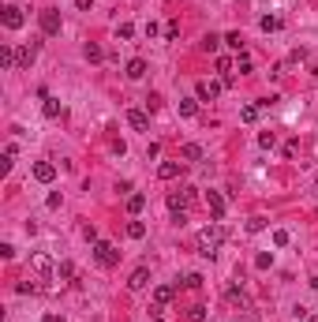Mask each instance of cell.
<instances>
[{"label": "cell", "mask_w": 318, "mask_h": 322, "mask_svg": "<svg viewBox=\"0 0 318 322\" xmlns=\"http://www.w3.org/2000/svg\"><path fill=\"white\" fill-rule=\"evenodd\" d=\"M221 244H225V229L214 221V225H206V229L198 232V255L202 259H214V255L221 251Z\"/></svg>", "instance_id": "6da1fadb"}, {"label": "cell", "mask_w": 318, "mask_h": 322, "mask_svg": "<svg viewBox=\"0 0 318 322\" xmlns=\"http://www.w3.org/2000/svg\"><path fill=\"white\" fill-rule=\"evenodd\" d=\"M94 259H98L101 266L109 270V266H116V262H120V251L112 248V244H105V240H98V244H94Z\"/></svg>", "instance_id": "7a4b0ae2"}, {"label": "cell", "mask_w": 318, "mask_h": 322, "mask_svg": "<svg viewBox=\"0 0 318 322\" xmlns=\"http://www.w3.org/2000/svg\"><path fill=\"white\" fill-rule=\"evenodd\" d=\"M37 23H42V34H45V37L60 34V12H56V8H45V12L37 15Z\"/></svg>", "instance_id": "3957f363"}, {"label": "cell", "mask_w": 318, "mask_h": 322, "mask_svg": "<svg viewBox=\"0 0 318 322\" xmlns=\"http://www.w3.org/2000/svg\"><path fill=\"white\" fill-rule=\"evenodd\" d=\"M0 23H4V26H8V30H19V26H23V23H26V15H23V12H19V8H15V4H4V8H0Z\"/></svg>", "instance_id": "277c9868"}, {"label": "cell", "mask_w": 318, "mask_h": 322, "mask_svg": "<svg viewBox=\"0 0 318 322\" xmlns=\"http://www.w3.org/2000/svg\"><path fill=\"white\" fill-rule=\"evenodd\" d=\"M37 53H42V42H26L23 49H19V71L30 68V64L37 60Z\"/></svg>", "instance_id": "5b68a950"}, {"label": "cell", "mask_w": 318, "mask_h": 322, "mask_svg": "<svg viewBox=\"0 0 318 322\" xmlns=\"http://www.w3.org/2000/svg\"><path fill=\"white\" fill-rule=\"evenodd\" d=\"M53 176H56L53 161H34V180H37V184H53Z\"/></svg>", "instance_id": "8992f818"}, {"label": "cell", "mask_w": 318, "mask_h": 322, "mask_svg": "<svg viewBox=\"0 0 318 322\" xmlns=\"http://www.w3.org/2000/svg\"><path fill=\"white\" fill-rule=\"evenodd\" d=\"M30 266H34V273H42V277H49V273L56 270V266H53V259H49V255H42V251H37L34 259H30Z\"/></svg>", "instance_id": "52a82bcc"}, {"label": "cell", "mask_w": 318, "mask_h": 322, "mask_svg": "<svg viewBox=\"0 0 318 322\" xmlns=\"http://www.w3.org/2000/svg\"><path fill=\"white\" fill-rule=\"evenodd\" d=\"M146 285H150V270H146V266H139V270H135L131 277H128V289H131V292H139V289H146Z\"/></svg>", "instance_id": "ba28073f"}, {"label": "cell", "mask_w": 318, "mask_h": 322, "mask_svg": "<svg viewBox=\"0 0 318 322\" xmlns=\"http://www.w3.org/2000/svg\"><path fill=\"white\" fill-rule=\"evenodd\" d=\"M128 124L135 128V131H150V116L142 109H128Z\"/></svg>", "instance_id": "9c48e42d"}, {"label": "cell", "mask_w": 318, "mask_h": 322, "mask_svg": "<svg viewBox=\"0 0 318 322\" xmlns=\"http://www.w3.org/2000/svg\"><path fill=\"white\" fill-rule=\"evenodd\" d=\"M206 206H210V214H214V221L225 217V198H221L217 191H206Z\"/></svg>", "instance_id": "30bf717a"}, {"label": "cell", "mask_w": 318, "mask_h": 322, "mask_svg": "<svg viewBox=\"0 0 318 322\" xmlns=\"http://www.w3.org/2000/svg\"><path fill=\"white\" fill-rule=\"evenodd\" d=\"M180 169H184V161H165V165H157V176L161 180H176Z\"/></svg>", "instance_id": "8fae6325"}, {"label": "cell", "mask_w": 318, "mask_h": 322, "mask_svg": "<svg viewBox=\"0 0 318 322\" xmlns=\"http://www.w3.org/2000/svg\"><path fill=\"white\" fill-rule=\"evenodd\" d=\"M0 68H19V53L12 45H0Z\"/></svg>", "instance_id": "7c38bea8"}, {"label": "cell", "mask_w": 318, "mask_h": 322, "mask_svg": "<svg viewBox=\"0 0 318 322\" xmlns=\"http://www.w3.org/2000/svg\"><path fill=\"white\" fill-rule=\"evenodd\" d=\"M221 94V83H198V101H214Z\"/></svg>", "instance_id": "4fadbf2b"}, {"label": "cell", "mask_w": 318, "mask_h": 322, "mask_svg": "<svg viewBox=\"0 0 318 322\" xmlns=\"http://www.w3.org/2000/svg\"><path fill=\"white\" fill-rule=\"evenodd\" d=\"M169 300H172V285H157L153 289V307H169Z\"/></svg>", "instance_id": "5bb4252c"}, {"label": "cell", "mask_w": 318, "mask_h": 322, "mask_svg": "<svg viewBox=\"0 0 318 322\" xmlns=\"http://www.w3.org/2000/svg\"><path fill=\"white\" fill-rule=\"evenodd\" d=\"M142 206H146V195H142V191L128 195V214H131V217H135V214H142Z\"/></svg>", "instance_id": "9a60e30c"}, {"label": "cell", "mask_w": 318, "mask_h": 322, "mask_svg": "<svg viewBox=\"0 0 318 322\" xmlns=\"http://www.w3.org/2000/svg\"><path fill=\"white\" fill-rule=\"evenodd\" d=\"M142 75H146V60H142V56H135V60L128 64V79H142Z\"/></svg>", "instance_id": "2e32d148"}, {"label": "cell", "mask_w": 318, "mask_h": 322, "mask_svg": "<svg viewBox=\"0 0 318 322\" xmlns=\"http://www.w3.org/2000/svg\"><path fill=\"white\" fill-rule=\"evenodd\" d=\"M83 56H86V60H90V64H98V60H101L105 53H101V45H98V42H86V49H83Z\"/></svg>", "instance_id": "e0dca14e"}, {"label": "cell", "mask_w": 318, "mask_h": 322, "mask_svg": "<svg viewBox=\"0 0 318 322\" xmlns=\"http://www.w3.org/2000/svg\"><path fill=\"white\" fill-rule=\"evenodd\" d=\"M180 116H198V98H184L180 101Z\"/></svg>", "instance_id": "ac0fdd59"}, {"label": "cell", "mask_w": 318, "mask_h": 322, "mask_svg": "<svg viewBox=\"0 0 318 322\" xmlns=\"http://www.w3.org/2000/svg\"><path fill=\"white\" fill-rule=\"evenodd\" d=\"M180 154H184V161H202V146H198V143H184Z\"/></svg>", "instance_id": "d6986e66"}, {"label": "cell", "mask_w": 318, "mask_h": 322, "mask_svg": "<svg viewBox=\"0 0 318 322\" xmlns=\"http://www.w3.org/2000/svg\"><path fill=\"white\" fill-rule=\"evenodd\" d=\"M258 112H262V105H244V109H240V120H244V124H255Z\"/></svg>", "instance_id": "ffe728a7"}, {"label": "cell", "mask_w": 318, "mask_h": 322, "mask_svg": "<svg viewBox=\"0 0 318 322\" xmlns=\"http://www.w3.org/2000/svg\"><path fill=\"white\" fill-rule=\"evenodd\" d=\"M56 277H60V281H75V262H60V266H56Z\"/></svg>", "instance_id": "44dd1931"}, {"label": "cell", "mask_w": 318, "mask_h": 322, "mask_svg": "<svg viewBox=\"0 0 318 322\" xmlns=\"http://www.w3.org/2000/svg\"><path fill=\"white\" fill-rule=\"evenodd\" d=\"M221 42H225V37H217V34H206V37H202V53H217V49H221Z\"/></svg>", "instance_id": "7402d4cb"}, {"label": "cell", "mask_w": 318, "mask_h": 322, "mask_svg": "<svg viewBox=\"0 0 318 322\" xmlns=\"http://www.w3.org/2000/svg\"><path fill=\"white\" fill-rule=\"evenodd\" d=\"M225 45H228V49H236V53H244V37H240V30L225 34Z\"/></svg>", "instance_id": "603a6c76"}, {"label": "cell", "mask_w": 318, "mask_h": 322, "mask_svg": "<svg viewBox=\"0 0 318 322\" xmlns=\"http://www.w3.org/2000/svg\"><path fill=\"white\" fill-rule=\"evenodd\" d=\"M42 112H45V116H60V101H56V98H45V105H42Z\"/></svg>", "instance_id": "cb8c5ba5"}, {"label": "cell", "mask_w": 318, "mask_h": 322, "mask_svg": "<svg viewBox=\"0 0 318 322\" xmlns=\"http://www.w3.org/2000/svg\"><path fill=\"white\" fill-rule=\"evenodd\" d=\"M128 236L131 240H142V236H146V225L142 221H128Z\"/></svg>", "instance_id": "d4e9b609"}, {"label": "cell", "mask_w": 318, "mask_h": 322, "mask_svg": "<svg viewBox=\"0 0 318 322\" xmlns=\"http://www.w3.org/2000/svg\"><path fill=\"white\" fill-rule=\"evenodd\" d=\"M258 26H262L266 34H273V30H281V19H277V15H266V19H262Z\"/></svg>", "instance_id": "484cf974"}, {"label": "cell", "mask_w": 318, "mask_h": 322, "mask_svg": "<svg viewBox=\"0 0 318 322\" xmlns=\"http://www.w3.org/2000/svg\"><path fill=\"white\" fill-rule=\"evenodd\" d=\"M228 304H240V307H251V304H247V296H244V292H240V289H228Z\"/></svg>", "instance_id": "4316f807"}, {"label": "cell", "mask_w": 318, "mask_h": 322, "mask_svg": "<svg viewBox=\"0 0 318 322\" xmlns=\"http://www.w3.org/2000/svg\"><path fill=\"white\" fill-rule=\"evenodd\" d=\"M187 322H206V307H202V304H195V307L187 311Z\"/></svg>", "instance_id": "83f0119b"}, {"label": "cell", "mask_w": 318, "mask_h": 322, "mask_svg": "<svg viewBox=\"0 0 318 322\" xmlns=\"http://www.w3.org/2000/svg\"><path fill=\"white\" fill-rule=\"evenodd\" d=\"M12 157H15V146H4V154H0V169H4V173L12 169Z\"/></svg>", "instance_id": "f1b7e54d"}, {"label": "cell", "mask_w": 318, "mask_h": 322, "mask_svg": "<svg viewBox=\"0 0 318 322\" xmlns=\"http://www.w3.org/2000/svg\"><path fill=\"white\" fill-rule=\"evenodd\" d=\"M255 266H258V270L273 266V251H262V255H258V259H255Z\"/></svg>", "instance_id": "f546056e"}, {"label": "cell", "mask_w": 318, "mask_h": 322, "mask_svg": "<svg viewBox=\"0 0 318 322\" xmlns=\"http://www.w3.org/2000/svg\"><path fill=\"white\" fill-rule=\"evenodd\" d=\"M131 34H135V26H131V23H120V26H116V37H120V42H128Z\"/></svg>", "instance_id": "4dcf8cb0"}, {"label": "cell", "mask_w": 318, "mask_h": 322, "mask_svg": "<svg viewBox=\"0 0 318 322\" xmlns=\"http://www.w3.org/2000/svg\"><path fill=\"white\" fill-rule=\"evenodd\" d=\"M180 37V23H165V42H176Z\"/></svg>", "instance_id": "1f68e13d"}, {"label": "cell", "mask_w": 318, "mask_h": 322, "mask_svg": "<svg viewBox=\"0 0 318 322\" xmlns=\"http://www.w3.org/2000/svg\"><path fill=\"white\" fill-rule=\"evenodd\" d=\"M266 229V217H251V221H247V232H262Z\"/></svg>", "instance_id": "d6a6232c"}, {"label": "cell", "mask_w": 318, "mask_h": 322, "mask_svg": "<svg viewBox=\"0 0 318 322\" xmlns=\"http://www.w3.org/2000/svg\"><path fill=\"white\" fill-rule=\"evenodd\" d=\"M184 285H187V289H202V273H187Z\"/></svg>", "instance_id": "836d02e7"}, {"label": "cell", "mask_w": 318, "mask_h": 322, "mask_svg": "<svg viewBox=\"0 0 318 322\" xmlns=\"http://www.w3.org/2000/svg\"><path fill=\"white\" fill-rule=\"evenodd\" d=\"M161 109V94H150L146 98V112H157Z\"/></svg>", "instance_id": "e575fe53"}, {"label": "cell", "mask_w": 318, "mask_h": 322, "mask_svg": "<svg viewBox=\"0 0 318 322\" xmlns=\"http://www.w3.org/2000/svg\"><path fill=\"white\" fill-rule=\"evenodd\" d=\"M288 240H292V236H288L285 229H277V232H273V244H277V248H285V244H288Z\"/></svg>", "instance_id": "d590c367"}, {"label": "cell", "mask_w": 318, "mask_h": 322, "mask_svg": "<svg viewBox=\"0 0 318 322\" xmlns=\"http://www.w3.org/2000/svg\"><path fill=\"white\" fill-rule=\"evenodd\" d=\"M236 64H240V75L251 71V60H247V53H240V60H236Z\"/></svg>", "instance_id": "8d00e7d4"}, {"label": "cell", "mask_w": 318, "mask_h": 322, "mask_svg": "<svg viewBox=\"0 0 318 322\" xmlns=\"http://www.w3.org/2000/svg\"><path fill=\"white\" fill-rule=\"evenodd\" d=\"M258 143H262V146H273L277 135H273V131H262V135H258Z\"/></svg>", "instance_id": "74e56055"}, {"label": "cell", "mask_w": 318, "mask_h": 322, "mask_svg": "<svg viewBox=\"0 0 318 322\" xmlns=\"http://www.w3.org/2000/svg\"><path fill=\"white\" fill-rule=\"evenodd\" d=\"M83 236H86L90 244H98V229H94V225H86V229H83Z\"/></svg>", "instance_id": "f35d334b"}, {"label": "cell", "mask_w": 318, "mask_h": 322, "mask_svg": "<svg viewBox=\"0 0 318 322\" xmlns=\"http://www.w3.org/2000/svg\"><path fill=\"white\" fill-rule=\"evenodd\" d=\"M303 56H307V49H292V53H288V64H296V60H303Z\"/></svg>", "instance_id": "ab89813d"}, {"label": "cell", "mask_w": 318, "mask_h": 322, "mask_svg": "<svg viewBox=\"0 0 318 322\" xmlns=\"http://www.w3.org/2000/svg\"><path fill=\"white\" fill-rule=\"evenodd\" d=\"M240 322H262V318H258V315H255V311H251V307H247V311H244V315H240Z\"/></svg>", "instance_id": "60d3db41"}, {"label": "cell", "mask_w": 318, "mask_h": 322, "mask_svg": "<svg viewBox=\"0 0 318 322\" xmlns=\"http://www.w3.org/2000/svg\"><path fill=\"white\" fill-rule=\"evenodd\" d=\"M75 4H79L83 12H90V8H94V0H75Z\"/></svg>", "instance_id": "b9f144b4"}, {"label": "cell", "mask_w": 318, "mask_h": 322, "mask_svg": "<svg viewBox=\"0 0 318 322\" xmlns=\"http://www.w3.org/2000/svg\"><path fill=\"white\" fill-rule=\"evenodd\" d=\"M45 322H64V318H56V315H45Z\"/></svg>", "instance_id": "7bdbcfd3"}, {"label": "cell", "mask_w": 318, "mask_h": 322, "mask_svg": "<svg viewBox=\"0 0 318 322\" xmlns=\"http://www.w3.org/2000/svg\"><path fill=\"white\" fill-rule=\"evenodd\" d=\"M307 322H318V315H307Z\"/></svg>", "instance_id": "ee69618b"}, {"label": "cell", "mask_w": 318, "mask_h": 322, "mask_svg": "<svg viewBox=\"0 0 318 322\" xmlns=\"http://www.w3.org/2000/svg\"><path fill=\"white\" fill-rule=\"evenodd\" d=\"M311 71H314V79H318V68H311Z\"/></svg>", "instance_id": "f6af8a7d"}, {"label": "cell", "mask_w": 318, "mask_h": 322, "mask_svg": "<svg viewBox=\"0 0 318 322\" xmlns=\"http://www.w3.org/2000/svg\"><path fill=\"white\" fill-rule=\"evenodd\" d=\"M153 322H161V318H153Z\"/></svg>", "instance_id": "bcb514c9"}, {"label": "cell", "mask_w": 318, "mask_h": 322, "mask_svg": "<svg viewBox=\"0 0 318 322\" xmlns=\"http://www.w3.org/2000/svg\"><path fill=\"white\" fill-rule=\"evenodd\" d=\"M8 4H12V0H8Z\"/></svg>", "instance_id": "7dc6e473"}]
</instances>
